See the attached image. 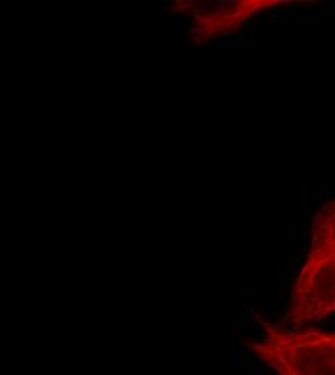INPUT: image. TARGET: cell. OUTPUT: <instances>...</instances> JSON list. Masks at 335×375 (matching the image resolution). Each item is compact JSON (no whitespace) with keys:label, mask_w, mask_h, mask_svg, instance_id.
<instances>
[{"label":"cell","mask_w":335,"mask_h":375,"mask_svg":"<svg viewBox=\"0 0 335 375\" xmlns=\"http://www.w3.org/2000/svg\"><path fill=\"white\" fill-rule=\"evenodd\" d=\"M335 312V201L324 205L312 222L309 256L292 292L285 322L318 323Z\"/></svg>","instance_id":"cell-1"},{"label":"cell","mask_w":335,"mask_h":375,"mask_svg":"<svg viewBox=\"0 0 335 375\" xmlns=\"http://www.w3.org/2000/svg\"><path fill=\"white\" fill-rule=\"evenodd\" d=\"M263 325L264 336L251 348L277 375H335V332Z\"/></svg>","instance_id":"cell-2"},{"label":"cell","mask_w":335,"mask_h":375,"mask_svg":"<svg viewBox=\"0 0 335 375\" xmlns=\"http://www.w3.org/2000/svg\"><path fill=\"white\" fill-rule=\"evenodd\" d=\"M210 1H197V6H195V12H201V13H204V12H207L208 9H210Z\"/></svg>","instance_id":"cell-3"},{"label":"cell","mask_w":335,"mask_h":375,"mask_svg":"<svg viewBox=\"0 0 335 375\" xmlns=\"http://www.w3.org/2000/svg\"><path fill=\"white\" fill-rule=\"evenodd\" d=\"M162 23H179L181 22V18L178 16H174V15H168V16H162Z\"/></svg>","instance_id":"cell-4"},{"label":"cell","mask_w":335,"mask_h":375,"mask_svg":"<svg viewBox=\"0 0 335 375\" xmlns=\"http://www.w3.org/2000/svg\"><path fill=\"white\" fill-rule=\"evenodd\" d=\"M194 4H197V1H195V0H186V1L183 3L185 9H189V7H192Z\"/></svg>","instance_id":"cell-5"},{"label":"cell","mask_w":335,"mask_h":375,"mask_svg":"<svg viewBox=\"0 0 335 375\" xmlns=\"http://www.w3.org/2000/svg\"><path fill=\"white\" fill-rule=\"evenodd\" d=\"M217 45L218 46H231V42H227V40L225 42H218Z\"/></svg>","instance_id":"cell-6"},{"label":"cell","mask_w":335,"mask_h":375,"mask_svg":"<svg viewBox=\"0 0 335 375\" xmlns=\"http://www.w3.org/2000/svg\"><path fill=\"white\" fill-rule=\"evenodd\" d=\"M182 22H183V25H186V26L189 25V19H182Z\"/></svg>","instance_id":"cell-7"}]
</instances>
